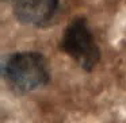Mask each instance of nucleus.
<instances>
[{
    "label": "nucleus",
    "instance_id": "f257e3e1",
    "mask_svg": "<svg viewBox=\"0 0 126 123\" xmlns=\"http://www.w3.org/2000/svg\"><path fill=\"white\" fill-rule=\"evenodd\" d=\"M3 76L15 91L30 92L47 84L50 79L49 64L39 53H16L6 61Z\"/></svg>",
    "mask_w": 126,
    "mask_h": 123
},
{
    "label": "nucleus",
    "instance_id": "f03ea898",
    "mask_svg": "<svg viewBox=\"0 0 126 123\" xmlns=\"http://www.w3.org/2000/svg\"><path fill=\"white\" fill-rule=\"evenodd\" d=\"M60 47L84 70H91L99 62L100 52L84 18H76L63 34Z\"/></svg>",
    "mask_w": 126,
    "mask_h": 123
},
{
    "label": "nucleus",
    "instance_id": "7ed1b4c3",
    "mask_svg": "<svg viewBox=\"0 0 126 123\" xmlns=\"http://www.w3.org/2000/svg\"><path fill=\"white\" fill-rule=\"evenodd\" d=\"M61 0H12L14 14L20 23L45 26L56 16Z\"/></svg>",
    "mask_w": 126,
    "mask_h": 123
}]
</instances>
